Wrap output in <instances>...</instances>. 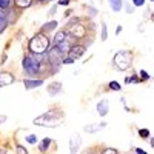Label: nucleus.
I'll list each match as a JSON object with an SVG mask.
<instances>
[{
	"mask_svg": "<svg viewBox=\"0 0 154 154\" xmlns=\"http://www.w3.org/2000/svg\"><path fill=\"white\" fill-rule=\"evenodd\" d=\"M62 123H63V112L60 109H49L48 112H45V114L34 119V125H37V126L56 128Z\"/></svg>",
	"mask_w": 154,
	"mask_h": 154,
	"instance_id": "obj_1",
	"label": "nucleus"
},
{
	"mask_svg": "<svg viewBox=\"0 0 154 154\" xmlns=\"http://www.w3.org/2000/svg\"><path fill=\"white\" fill-rule=\"evenodd\" d=\"M62 59H63V54L60 53V49L57 46L53 45L51 48H48V51H46V60H48V65L51 68L49 74H57L60 71Z\"/></svg>",
	"mask_w": 154,
	"mask_h": 154,
	"instance_id": "obj_2",
	"label": "nucleus"
},
{
	"mask_svg": "<svg viewBox=\"0 0 154 154\" xmlns=\"http://www.w3.org/2000/svg\"><path fill=\"white\" fill-rule=\"evenodd\" d=\"M48 48H49V40L46 38V35H43V32L35 34L29 40V51H31V54L46 53Z\"/></svg>",
	"mask_w": 154,
	"mask_h": 154,
	"instance_id": "obj_3",
	"label": "nucleus"
},
{
	"mask_svg": "<svg viewBox=\"0 0 154 154\" xmlns=\"http://www.w3.org/2000/svg\"><path fill=\"white\" fill-rule=\"evenodd\" d=\"M131 62H133V57H131V53L126 49H120L114 54V59H112V63L114 66L117 68L119 71H125L131 66Z\"/></svg>",
	"mask_w": 154,
	"mask_h": 154,
	"instance_id": "obj_4",
	"label": "nucleus"
},
{
	"mask_svg": "<svg viewBox=\"0 0 154 154\" xmlns=\"http://www.w3.org/2000/svg\"><path fill=\"white\" fill-rule=\"evenodd\" d=\"M23 71L26 72L29 77H37L38 75V62L34 59V56H25L23 62H22Z\"/></svg>",
	"mask_w": 154,
	"mask_h": 154,
	"instance_id": "obj_5",
	"label": "nucleus"
},
{
	"mask_svg": "<svg viewBox=\"0 0 154 154\" xmlns=\"http://www.w3.org/2000/svg\"><path fill=\"white\" fill-rule=\"evenodd\" d=\"M69 31V35L71 37H74V38H83V37H86V34H88V31H86V28L83 26V25L80 23V22H77V25H75V26H72V25H71V26L68 28Z\"/></svg>",
	"mask_w": 154,
	"mask_h": 154,
	"instance_id": "obj_6",
	"label": "nucleus"
},
{
	"mask_svg": "<svg viewBox=\"0 0 154 154\" xmlns=\"http://www.w3.org/2000/svg\"><path fill=\"white\" fill-rule=\"evenodd\" d=\"M86 53V46L85 45H82V43H75V45H72L71 48H69V51H68V56L69 57H72L74 60H79L80 57H83V54Z\"/></svg>",
	"mask_w": 154,
	"mask_h": 154,
	"instance_id": "obj_7",
	"label": "nucleus"
},
{
	"mask_svg": "<svg viewBox=\"0 0 154 154\" xmlns=\"http://www.w3.org/2000/svg\"><path fill=\"white\" fill-rule=\"evenodd\" d=\"M43 79H38V77H26V79L23 80V85L26 89H34V88H38L43 85Z\"/></svg>",
	"mask_w": 154,
	"mask_h": 154,
	"instance_id": "obj_8",
	"label": "nucleus"
},
{
	"mask_svg": "<svg viewBox=\"0 0 154 154\" xmlns=\"http://www.w3.org/2000/svg\"><path fill=\"white\" fill-rule=\"evenodd\" d=\"M106 128V122H99V123H88L83 126L85 133L91 134V133H99L100 130H105Z\"/></svg>",
	"mask_w": 154,
	"mask_h": 154,
	"instance_id": "obj_9",
	"label": "nucleus"
},
{
	"mask_svg": "<svg viewBox=\"0 0 154 154\" xmlns=\"http://www.w3.org/2000/svg\"><path fill=\"white\" fill-rule=\"evenodd\" d=\"M14 75L8 71H0V88L2 86H8V85H12L14 83Z\"/></svg>",
	"mask_w": 154,
	"mask_h": 154,
	"instance_id": "obj_10",
	"label": "nucleus"
},
{
	"mask_svg": "<svg viewBox=\"0 0 154 154\" xmlns=\"http://www.w3.org/2000/svg\"><path fill=\"white\" fill-rule=\"evenodd\" d=\"M97 112H99V116H102V117H105V116L109 112V102H108V99H103V100H100L97 103Z\"/></svg>",
	"mask_w": 154,
	"mask_h": 154,
	"instance_id": "obj_11",
	"label": "nucleus"
},
{
	"mask_svg": "<svg viewBox=\"0 0 154 154\" xmlns=\"http://www.w3.org/2000/svg\"><path fill=\"white\" fill-rule=\"evenodd\" d=\"M80 145H82L80 134H74L71 137V140H69V149H71V152H77V149L80 148Z\"/></svg>",
	"mask_w": 154,
	"mask_h": 154,
	"instance_id": "obj_12",
	"label": "nucleus"
},
{
	"mask_svg": "<svg viewBox=\"0 0 154 154\" xmlns=\"http://www.w3.org/2000/svg\"><path fill=\"white\" fill-rule=\"evenodd\" d=\"M62 93V83L60 82H53L48 85V94L49 96H56Z\"/></svg>",
	"mask_w": 154,
	"mask_h": 154,
	"instance_id": "obj_13",
	"label": "nucleus"
},
{
	"mask_svg": "<svg viewBox=\"0 0 154 154\" xmlns=\"http://www.w3.org/2000/svg\"><path fill=\"white\" fill-rule=\"evenodd\" d=\"M8 19H6V11L0 8V34H2L8 28Z\"/></svg>",
	"mask_w": 154,
	"mask_h": 154,
	"instance_id": "obj_14",
	"label": "nucleus"
},
{
	"mask_svg": "<svg viewBox=\"0 0 154 154\" xmlns=\"http://www.w3.org/2000/svg\"><path fill=\"white\" fill-rule=\"evenodd\" d=\"M57 28V22L56 20H49L46 23L42 25V28H40V32H51V31H54Z\"/></svg>",
	"mask_w": 154,
	"mask_h": 154,
	"instance_id": "obj_15",
	"label": "nucleus"
},
{
	"mask_svg": "<svg viewBox=\"0 0 154 154\" xmlns=\"http://www.w3.org/2000/svg\"><path fill=\"white\" fill-rule=\"evenodd\" d=\"M66 37H68V32H66V31H57V32L54 34V38H53V45L57 46L60 42L65 40Z\"/></svg>",
	"mask_w": 154,
	"mask_h": 154,
	"instance_id": "obj_16",
	"label": "nucleus"
},
{
	"mask_svg": "<svg viewBox=\"0 0 154 154\" xmlns=\"http://www.w3.org/2000/svg\"><path fill=\"white\" fill-rule=\"evenodd\" d=\"M71 46H72V43H69V42H68V37H66L63 42H60V43L57 45V48L60 49V53H62L63 56L68 54V51H69V48H71Z\"/></svg>",
	"mask_w": 154,
	"mask_h": 154,
	"instance_id": "obj_17",
	"label": "nucleus"
},
{
	"mask_svg": "<svg viewBox=\"0 0 154 154\" xmlns=\"http://www.w3.org/2000/svg\"><path fill=\"white\" fill-rule=\"evenodd\" d=\"M108 2H109L111 9H112L114 12L122 11V8H123V0H108Z\"/></svg>",
	"mask_w": 154,
	"mask_h": 154,
	"instance_id": "obj_18",
	"label": "nucleus"
},
{
	"mask_svg": "<svg viewBox=\"0 0 154 154\" xmlns=\"http://www.w3.org/2000/svg\"><path fill=\"white\" fill-rule=\"evenodd\" d=\"M34 0H14V3L17 6V9H25V8H29L32 5Z\"/></svg>",
	"mask_w": 154,
	"mask_h": 154,
	"instance_id": "obj_19",
	"label": "nucleus"
},
{
	"mask_svg": "<svg viewBox=\"0 0 154 154\" xmlns=\"http://www.w3.org/2000/svg\"><path fill=\"white\" fill-rule=\"evenodd\" d=\"M53 143V140H51L49 137H45L40 143H38V151H42V152H45V151H48V148H49V145Z\"/></svg>",
	"mask_w": 154,
	"mask_h": 154,
	"instance_id": "obj_20",
	"label": "nucleus"
},
{
	"mask_svg": "<svg viewBox=\"0 0 154 154\" xmlns=\"http://www.w3.org/2000/svg\"><path fill=\"white\" fill-rule=\"evenodd\" d=\"M5 11H6V19H8V23H14V22H16V19H17V17H16V11L12 9L11 6H9L8 9H5Z\"/></svg>",
	"mask_w": 154,
	"mask_h": 154,
	"instance_id": "obj_21",
	"label": "nucleus"
},
{
	"mask_svg": "<svg viewBox=\"0 0 154 154\" xmlns=\"http://www.w3.org/2000/svg\"><path fill=\"white\" fill-rule=\"evenodd\" d=\"M140 82H142V79H140V77L139 75H130V77H126V79H125V83L126 85H130V83H140Z\"/></svg>",
	"mask_w": 154,
	"mask_h": 154,
	"instance_id": "obj_22",
	"label": "nucleus"
},
{
	"mask_svg": "<svg viewBox=\"0 0 154 154\" xmlns=\"http://www.w3.org/2000/svg\"><path fill=\"white\" fill-rule=\"evenodd\" d=\"M102 40H106V38H108V28H106V23L105 22H102Z\"/></svg>",
	"mask_w": 154,
	"mask_h": 154,
	"instance_id": "obj_23",
	"label": "nucleus"
},
{
	"mask_svg": "<svg viewBox=\"0 0 154 154\" xmlns=\"http://www.w3.org/2000/svg\"><path fill=\"white\" fill-rule=\"evenodd\" d=\"M25 140H26V143H29V145H35V143H37L35 134H28L26 137H25Z\"/></svg>",
	"mask_w": 154,
	"mask_h": 154,
	"instance_id": "obj_24",
	"label": "nucleus"
},
{
	"mask_svg": "<svg viewBox=\"0 0 154 154\" xmlns=\"http://www.w3.org/2000/svg\"><path fill=\"white\" fill-rule=\"evenodd\" d=\"M123 6H125V11L128 12V14H133V12L136 11V6H134V5H130V2L123 3Z\"/></svg>",
	"mask_w": 154,
	"mask_h": 154,
	"instance_id": "obj_25",
	"label": "nucleus"
},
{
	"mask_svg": "<svg viewBox=\"0 0 154 154\" xmlns=\"http://www.w3.org/2000/svg\"><path fill=\"white\" fill-rule=\"evenodd\" d=\"M108 86H109V89H112V91H120V88H122V86H120V83L114 82V80H112V82H109V85H108Z\"/></svg>",
	"mask_w": 154,
	"mask_h": 154,
	"instance_id": "obj_26",
	"label": "nucleus"
},
{
	"mask_svg": "<svg viewBox=\"0 0 154 154\" xmlns=\"http://www.w3.org/2000/svg\"><path fill=\"white\" fill-rule=\"evenodd\" d=\"M139 136L143 137V139L149 137V130H148V128H142V130H139Z\"/></svg>",
	"mask_w": 154,
	"mask_h": 154,
	"instance_id": "obj_27",
	"label": "nucleus"
},
{
	"mask_svg": "<svg viewBox=\"0 0 154 154\" xmlns=\"http://www.w3.org/2000/svg\"><path fill=\"white\" fill-rule=\"evenodd\" d=\"M11 6V0H0V8L2 9H8Z\"/></svg>",
	"mask_w": 154,
	"mask_h": 154,
	"instance_id": "obj_28",
	"label": "nucleus"
},
{
	"mask_svg": "<svg viewBox=\"0 0 154 154\" xmlns=\"http://www.w3.org/2000/svg\"><path fill=\"white\" fill-rule=\"evenodd\" d=\"M75 60L72 59V57H65V56H63V59H62V63H65V65H71V63H74Z\"/></svg>",
	"mask_w": 154,
	"mask_h": 154,
	"instance_id": "obj_29",
	"label": "nucleus"
},
{
	"mask_svg": "<svg viewBox=\"0 0 154 154\" xmlns=\"http://www.w3.org/2000/svg\"><path fill=\"white\" fill-rule=\"evenodd\" d=\"M139 77H140V79H143V80H149V74H148L146 71H143V69H140Z\"/></svg>",
	"mask_w": 154,
	"mask_h": 154,
	"instance_id": "obj_30",
	"label": "nucleus"
},
{
	"mask_svg": "<svg viewBox=\"0 0 154 154\" xmlns=\"http://www.w3.org/2000/svg\"><path fill=\"white\" fill-rule=\"evenodd\" d=\"M133 5H134L136 8H139V6H143V5H145V0H133Z\"/></svg>",
	"mask_w": 154,
	"mask_h": 154,
	"instance_id": "obj_31",
	"label": "nucleus"
},
{
	"mask_svg": "<svg viewBox=\"0 0 154 154\" xmlns=\"http://www.w3.org/2000/svg\"><path fill=\"white\" fill-rule=\"evenodd\" d=\"M56 12H57V5H56V6H53V8H51V9L48 11V17L51 19V17H53V16L56 14Z\"/></svg>",
	"mask_w": 154,
	"mask_h": 154,
	"instance_id": "obj_32",
	"label": "nucleus"
},
{
	"mask_svg": "<svg viewBox=\"0 0 154 154\" xmlns=\"http://www.w3.org/2000/svg\"><path fill=\"white\" fill-rule=\"evenodd\" d=\"M17 151L22 152V154H28V149L25 148V146H22V145H17Z\"/></svg>",
	"mask_w": 154,
	"mask_h": 154,
	"instance_id": "obj_33",
	"label": "nucleus"
},
{
	"mask_svg": "<svg viewBox=\"0 0 154 154\" xmlns=\"http://www.w3.org/2000/svg\"><path fill=\"white\" fill-rule=\"evenodd\" d=\"M77 22H79V17H72L69 22H68V25H66V28H69L71 26V25H74V23H77Z\"/></svg>",
	"mask_w": 154,
	"mask_h": 154,
	"instance_id": "obj_34",
	"label": "nucleus"
},
{
	"mask_svg": "<svg viewBox=\"0 0 154 154\" xmlns=\"http://www.w3.org/2000/svg\"><path fill=\"white\" fill-rule=\"evenodd\" d=\"M69 2H71V0H59L57 5H63V6H65V5H69Z\"/></svg>",
	"mask_w": 154,
	"mask_h": 154,
	"instance_id": "obj_35",
	"label": "nucleus"
},
{
	"mask_svg": "<svg viewBox=\"0 0 154 154\" xmlns=\"http://www.w3.org/2000/svg\"><path fill=\"white\" fill-rule=\"evenodd\" d=\"M103 152H112V154H117V149H112V148H105Z\"/></svg>",
	"mask_w": 154,
	"mask_h": 154,
	"instance_id": "obj_36",
	"label": "nucleus"
},
{
	"mask_svg": "<svg viewBox=\"0 0 154 154\" xmlns=\"http://www.w3.org/2000/svg\"><path fill=\"white\" fill-rule=\"evenodd\" d=\"M122 32V25H117V26H116V35H119Z\"/></svg>",
	"mask_w": 154,
	"mask_h": 154,
	"instance_id": "obj_37",
	"label": "nucleus"
},
{
	"mask_svg": "<svg viewBox=\"0 0 154 154\" xmlns=\"http://www.w3.org/2000/svg\"><path fill=\"white\" fill-rule=\"evenodd\" d=\"M136 152H137V154H146V151L142 149V148H136Z\"/></svg>",
	"mask_w": 154,
	"mask_h": 154,
	"instance_id": "obj_38",
	"label": "nucleus"
},
{
	"mask_svg": "<svg viewBox=\"0 0 154 154\" xmlns=\"http://www.w3.org/2000/svg\"><path fill=\"white\" fill-rule=\"evenodd\" d=\"M6 119H8L6 116H0V125H2L3 122H6Z\"/></svg>",
	"mask_w": 154,
	"mask_h": 154,
	"instance_id": "obj_39",
	"label": "nucleus"
},
{
	"mask_svg": "<svg viewBox=\"0 0 154 154\" xmlns=\"http://www.w3.org/2000/svg\"><path fill=\"white\" fill-rule=\"evenodd\" d=\"M38 3H48V2H51V0H37Z\"/></svg>",
	"mask_w": 154,
	"mask_h": 154,
	"instance_id": "obj_40",
	"label": "nucleus"
},
{
	"mask_svg": "<svg viewBox=\"0 0 154 154\" xmlns=\"http://www.w3.org/2000/svg\"><path fill=\"white\" fill-rule=\"evenodd\" d=\"M0 152H5V151H3V149H0Z\"/></svg>",
	"mask_w": 154,
	"mask_h": 154,
	"instance_id": "obj_41",
	"label": "nucleus"
}]
</instances>
